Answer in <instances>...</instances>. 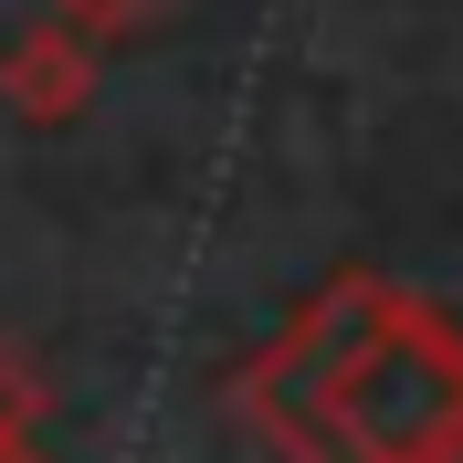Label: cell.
I'll return each mask as SVG.
<instances>
[{
    "mask_svg": "<svg viewBox=\"0 0 463 463\" xmlns=\"http://www.w3.org/2000/svg\"><path fill=\"white\" fill-rule=\"evenodd\" d=\"M11 85H22V106H32V116H63V106H74V95H85V53H74V22H63V32H43L22 63H11Z\"/></svg>",
    "mask_w": 463,
    "mask_h": 463,
    "instance_id": "cell-1",
    "label": "cell"
},
{
    "mask_svg": "<svg viewBox=\"0 0 463 463\" xmlns=\"http://www.w3.org/2000/svg\"><path fill=\"white\" fill-rule=\"evenodd\" d=\"M158 0H63V22H147Z\"/></svg>",
    "mask_w": 463,
    "mask_h": 463,
    "instance_id": "cell-2",
    "label": "cell"
}]
</instances>
